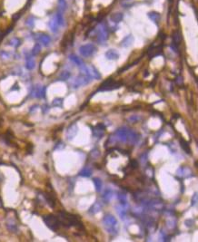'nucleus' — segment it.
Here are the masks:
<instances>
[{"label": "nucleus", "mask_w": 198, "mask_h": 242, "mask_svg": "<svg viewBox=\"0 0 198 242\" xmlns=\"http://www.w3.org/2000/svg\"><path fill=\"white\" fill-rule=\"evenodd\" d=\"M138 140L139 134L137 133L135 131L131 130L128 127H121L115 132V133L112 136H110L109 141L112 142L121 141V142L135 144L137 142Z\"/></svg>", "instance_id": "f257e3e1"}, {"label": "nucleus", "mask_w": 198, "mask_h": 242, "mask_svg": "<svg viewBox=\"0 0 198 242\" xmlns=\"http://www.w3.org/2000/svg\"><path fill=\"white\" fill-rule=\"evenodd\" d=\"M58 220H59L60 225L65 228H71V227L82 228L83 227V224L77 218V216L65 212V211H60L58 213Z\"/></svg>", "instance_id": "f03ea898"}, {"label": "nucleus", "mask_w": 198, "mask_h": 242, "mask_svg": "<svg viewBox=\"0 0 198 242\" xmlns=\"http://www.w3.org/2000/svg\"><path fill=\"white\" fill-rule=\"evenodd\" d=\"M103 226L105 229L110 235H117L119 231V225L117 220L112 214H106L103 218Z\"/></svg>", "instance_id": "7ed1b4c3"}, {"label": "nucleus", "mask_w": 198, "mask_h": 242, "mask_svg": "<svg viewBox=\"0 0 198 242\" xmlns=\"http://www.w3.org/2000/svg\"><path fill=\"white\" fill-rule=\"evenodd\" d=\"M97 41L100 44L105 43L108 39V27L105 23H100L96 29Z\"/></svg>", "instance_id": "20e7f679"}, {"label": "nucleus", "mask_w": 198, "mask_h": 242, "mask_svg": "<svg viewBox=\"0 0 198 242\" xmlns=\"http://www.w3.org/2000/svg\"><path fill=\"white\" fill-rule=\"evenodd\" d=\"M43 221L45 222V224L53 231H57L60 228V222L58 220V217L53 215V214H48L43 217Z\"/></svg>", "instance_id": "39448f33"}, {"label": "nucleus", "mask_w": 198, "mask_h": 242, "mask_svg": "<svg viewBox=\"0 0 198 242\" xmlns=\"http://www.w3.org/2000/svg\"><path fill=\"white\" fill-rule=\"evenodd\" d=\"M80 71L81 74L89 76L91 79H97V80L101 79V75L98 70L93 65H83L80 67Z\"/></svg>", "instance_id": "423d86ee"}, {"label": "nucleus", "mask_w": 198, "mask_h": 242, "mask_svg": "<svg viewBox=\"0 0 198 242\" xmlns=\"http://www.w3.org/2000/svg\"><path fill=\"white\" fill-rule=\"evenodd\" d=\"M123 85V83L122 82H116L114 79H108L105 82H104L99 89L97 90L98 92H106V91H113V90H116V89H118L121 86Z\"/></svg>", "instance_id": "0eeeda50"}, {"label": "nucleus", "mask_w": 198, "mask_h": 242, "mask_svg": "<svg viewBox=\"0 0 198 242\" xmlns=\"http://www.w3.org/2000/svg\"><path fill=\"white\" fill-rule=\"evenodd\" d=\"M64 25V18H63V14L57 13L55 17H53L51 18V20L49 21V28L52 32L57 33L61 25Z\"/></svg>", "instance_id": "6e6552de"}, {"label": "nucleus", "mask_w": 198, "mask_h": 242, "mask_svg": "<svg viewBox=\"0 0 198 242\" xmlns=\"http://www.w3.org/2000/svg\"><path fill=\"white\" fill-rule=\"evenodd\" d=\"M96 52H97V47L93 44H86L81 45L79 48L80 55L84 57L92 56Z\"/></svg>", "instance_id": "1a4fd4ad"}, {"label": "nucleus", "mask_w": 198, "mask_h": 242, "mask_svg": "<svg viewBox=\"0 0 198 242\" xmlns=\"http://www.w3.org/2000/svg\"><path fill=\"white\" fill-rule=\"evenodd\" d=\"M90 82H91V78L89 76L81 74L73 82V88H79L81 86L86 85Z\"/></svg>", "instance_id": "9d476101"}, {"label": "nucleus", "mask_w": 198, "mask_h": 242, "mask_svg": "<svg viewBox=\"0 0 198 242\" xmlns=\"http://www.w3.org/2000/svg\"><path fill=\"white\" fill-rule=\"evenodd\" d=\"M31 96L35 98H44L46 96V86L35 85L31 90Z\"/></svg>", "instance_id": "9b49d317"}, {"label": "nucleus", "mask_w": 198, "mask_h": 242, "mask_svg": "<svg viewBox=\"0 0 198 242\" xmlns=\"http://www.w3.org/2000/svg\"><path fill=\"white\" fill-rule=\"evenodd\" d=\"M176 175L180 178H189L193 176V172L188 167H180L176 171Z\"/></svg>", "instance_id": "f8f14e48"}, {"label": "nucleus", "mask_w": 198, "mask_h": 242, "mask_svg": "<svg viewBox=\"0 0 198 242\" xmlns=\"http://www.w3.org/2000/svg\"><path fill=\"white\" fill-rule=\"evenodd\" d=\"M78 132V128L77 124H72L68 127L67 131H66V139L68 141H71L75 138V136L77 134Z\"/></svg>", "instance_id": "ddd939ff"}, {"label": "nucleus", "mask_w": 198, "mask_h": 242, "mask_svg": "<svg viewBox=\"0 0 198 242\" xmlns=\"http://www.w3.org/2000/svg\"><path fill=\"white\" fill-rule=\"evenodd\" d=\"M105 131V126L103 123H98L96 127H93V134L95 137L100 138L104 135Z\"/></svg>", "instance_id": "4468645a"}, {"label": "nucleus", "mask_w": 198, "mask_h": 242, "mask_svg": "<svg viewBox=\"0 0 198 242\" xmlns=\"http://www.w3.org/2000/svg\"><path fill=\"white\" fill-rule=\"evenodd\" d=\"M36 39L38 40V42H39L40 44H44V45H48L51 42V38L49 36L46 35V34H38L37 36H36Z\"/></svg>", "instance_id": "2eb2a0df"}, {"label": "nucleus", "mask_w": 198, "mask_h": 242, "mask_svg": "<svg viewBox=\"0 0 198 242\" xmlns=\"http://www.w3.org/2000/svg\"><path fill=\"white\" fill-rule=\"evenodd\" d=\"M102 207H103L102 203H100L99 202H96L91 206V208L88 209V213L91 214V215H94V214L97 213L102 209Z\"/></svg>", "instance_id": "dca6fc26"}, {"label": "nucleus", "mask_w": 198, "mask_h": 242, "mask_svg": "<svg viewBox=\"0 0 198 242\" xmlns=\"http://www.w3.org/2000/svg\"><path fill=\"white\" fill-rule=\"evenodd\" d=\"M134 36L132 35H128L124 37V39L121 41V45L123 47H129L134 43Z\"/></svg>", "instance_id": "f3484780"}, {"label": "nucleus", "mask_w": 198, "mask_h": 242, "mask_svg": "<svg viewBox=\"0 0 198 242\" xmlns=\"http://www.w3.org/2000/svg\"><path fill=\"white\" fill-rule=\"evenodd\" d=\"M105 57L108 60H117L119 58V54L115 50V49H110L105 53Z\"/></svg>", "instance_id": "a211bd4d"}, {"label": "nucleus", "mask_w": 198, "mask_h": 242, "mask_svg": "<svg viewBox=\"0 0 198 242\" xmlns=\"http://www.w3.org/2000/svg\"><path fill=\"white\" fill-rule=\"evenodd\" d=\"M45 196V199H46V202H47V204L51 207V208H55V206H56V200H55V197L51 194V193H45L44 194Z\"/></svg>", "instance_id": "6ab92c4d"}, {"label": "nucleus", "mask_w": 198, "mask_h": 242, "mask_svg": "<svg viewBox=\"0 0 198 242\" xmlns=\"http://www.w3.org/2000/svg\"><path fill=\"white\" fill-rule=\"evenodd\" d=\"M113 196H114V191L110 189H107L105 190V192L103 194V201L107 203L113 199Z\"/></svg>", "instance_id": "aec40b11"}, {"label": "nucleus", "mask_w": 198, "mask_h": 242, "mask_svg": "<svg viewBox=\"0 0 198 242\" xmlns=\"http://www.w3.org/2000/svg\"><path fill=\"white\" fill-rule=\"evenodd\" d=\"M118 201H119V205L125 207V208H129V204L127 202V197L125 193H119L118 194Z\"/></svg>", "instance_id": "412c9836"}, {"label": "nucleus", "mask_w": 198, "mask_h": 242, "mask_svg": "<svg viewBox=\"0 0 198 242\" xmlns=\"http://www.w3.org/2000/svg\"><path fill=\"white\" fill-rule=\"evenodd\" d=\"M162 52V45H159V46H156V47H152L149 52H148V55L149 56L152 58V57H155V56H157L161 54Z\"/></svg>", "instance_id": "4be33fe9"}, {"label": "nucleus", "mask_w": 198, "mask_h": 242, "mask_svg": "<svg viewBox=\"0 0 198 242\" xmlns=\"http://www.w3.org/2000/svg\"><path fill=\"white\" fill-rule=\"evenodd\" d=\"M147 16L148 17L153 21L154 23L156 24H158L160 22V19H161V16L159 14L158 12H156V11H152V12H149L147 13Z\"/></svg>", "instance_id": "5701e85b"}, {"label": "nucleus", "mask_w": 198, "mask_h": 242, "mask_svg": "<svg viewBox=\"0 0 198 242\" xmlns=\"http://www.w3.org/2000/svg\"><path fill=\"white\" fill-rule=\"evenodd\" d=\"M127 208H125L121 205H117V211L118 213V215L120 216V218L122 220H125V216L127 215Z\"/></svg>", "instance_id": "b1692460"}, {"label": "nucleus", "mask_w": 198, "mask_h": 242, "mask_svg": "<svg viewBox=\"0 0 198 242\" xmlns=\"http://www.w3.org/2000/svg\"><path fill=\"white\" fill-rule=\"evenodd\" d=\"M123 18H124V15L122 13H120V12H116V13L112 14L111 17H110V20L114 22V23H116V24L120 23L121 21L123 20Z\"/></svg>", "instance_id": "393cba45"}, {"label": "nucleus", "mask_w": 198, "mask_h": 242, "mask_svg": "<svg viewBox=\"0 0 198 242\" xmlns=\"http://www.w3.org/2000/svg\"><path fill=\"white\" fill-rule=\"evenodd\" d=\"M36 66V63L35 60L32 56H27L26 57V67L27 70H33Z\"/></svg>", "instance_id": "a878e982"}, {"label": "nucleus", "mask_w": 198, "mask_h": 242, "mask_svg": "<svg viewBox=\"0 0 198 242\" xmlns=\"http://www.w3.org/2000/svg\"><path fill=\"white\" fill-rule=\"evenodd\" d=\"M180 145L182 147V149L184 151V152H186L187 154H191V149L190 146L188 144V142L183 139H180Z\"/></svg>", "instance_id": "bb28decb"}, {"label": "nucleus", "mask_w": 198, "mask_h": 242, "mask_svg": "<svg viewBox=\"0 0 198 242\" xmlns=\"http://www.w3.org/2000/svg\"><path fill=\"white\" fill-rule=\"evenodd\" d=\"M69 59L72 61L76 65H77V66H79V67H81V66L84 65L83 61L81 60L79 57H77L76 55H70V56H69Z\"/></svg>", "instance_id": "cd10ccee"}, {"label": "nucleus", "mask_w": 198, "mask_h": 242, "mask_svg": "<svg viewBox=\"0 0 198 242\" xmlns=\"http://www.w3.org/2000/svg\"><path fill=\"white\" fill-rule=\"evenodd\" d=\"M79 175L82 177H90L92 175V170L89 167H85L80 171Z\"/></svg>", "instance_id": "c85d7f7f"}, {"label": "nucleus", "mask_w": 198, "mask_h": 242, "mask_svg": "<svg viewBox=\"0 0 198 242\" xmlns=\"http://www.w3.org/2000/svg\"><path fill=\"white\" fill-rule=\"evenodd\" d=\"M67 7V4L65 0H58V13L63 14Z\"/></svg>", "instance_id": "c756f323"}, {"label": "nucleus", "mask_w": 198, "mask_h": 242, "mask_svg": "<svg viewBox=\"0 0 198 242\" xmlns=\"http://www.w3.org/2000/svg\"><path fill=\"white\" fill-rule=\"evenodd\" d=\"M173 41L175 43V44H180L181 41H182V35L180 34L179 31H175L173 34Z\"/></svg>", "instance_id": "7c9ffc66"}, {"label": "nucleus", "mask_w": 198, "mask_h": 242, "mask_svg": "<svg viewBox=\"0 0 198 242\" xmlns=\"http://www.w3.org/2000/svg\"><path fill=\"white\" fill-rule=\"evenodd\" d=\"M93 182H94V184H95L96 190H97V192H100V191L102 190V187H103L102 181H101L99 178H94V179H93Z\"/></svg>", "instance_id": "2f4dec72"}, {"label": "nucleus", "mask_w": 198, "mask_h": 242, "mask_svg": "<svg viewBox=\"0 0 198 242\" xmlns=\"http://www.w3.org/2000/svg\"><path fill=\"white\" fill-rule=\"evenodd\" d=\"M8 44L13 46V47H15V48H18V46L21 45V40L19 38H18V37H14V38H12L11 40L8 42Z\"/></svg>", "instance_id": "473e14b6"}, {"label": "nucleus", "mask_w": 198, "mask_h": 242, "mask_svg": "<svg viewBox=\"0 0 198 242\" xmlns=\"http://www.w3.org/2000/svg\"><path fill=\"white\" fill-rule=\"evenodd\" d=\"M71 76V73L69 71H63L59 75V79L61 81L68 80Z\"/></svg>", "instance_id": "72a5a7b5"}, {"label": "nucleus", "mask_w": 198, "mask_h": 242, "mask_svg": "<svg viewBox=\"0 0 198 242\" xmlns=\"http://www.w3.org/2000/svg\"><path fill=\"white\" fill-rule=\"evenodd\" d=\"M40 51H41V45H40L39 44H36L35 46H34V48L32 49L31 54H32L33 56H37V55L39 54Z\"/></svg>", "instance_id": "f704fd0d"}, {"label": "nucleus", "mask_w": 198, "mask_h": 242, "mask_svg": "<svg viewBox=\"0 0 198 242\" xmlns=\"http://www.w3.org/2000/svg\"><path fill=\"white\" fill-rule=\"evenodd\" d=\"M26 25L29 28H33L34 25H35V19H34V17H28V18L26 19Z\"/></svg>", "instance_id": "c9c22d12"}, {"label": "nucleus", "mask_w": 198, "mask_h": 242, "mask_svg": "<svg viewBox=\"0 0 198 242\" xmlns=\"http://www.w3.org/2000/svg\"><path fill=\"white\" fill-rule=\"evenodd\" d=\"M53 106H56V107H61L63 105V99L62 98H56L53 102H52Z\"/></svg>", "instance_id": "e433bc0d"}, {"label": "nucleus", "mask_w": 198, "mask_h": 242, "mask_svg": "<svg viewBox=\"0 0 198 242\" xmlns=\"http://www.w3.org/2000/svg\"><path fill=\"white\" fill-rule=\"evenodd\" d=\"M133 5V2L131 1V0H124L123 2H122V6H124V7H129V6H131Z\"/></svg>", "instance_id": "4c0bfd02"}, {"label": "nucleus", "mask_w": 198, "mask_h": 242, "mask_svg": "<svg viewBox=\"0 0 198 242\" xmlns=\"http://www.w3.org/2000/svg\"><path fill=\"white\" fill-rule=\"evenodd\" d=\"M191 204H192V206H196V205H197V193H196H196L194 194V196L192 197Z\"/></svg>", "instance_id": "58836bf2"}, {"label": "nucleus", "mask_w": 198, "mask_h": 242, "mask_svg": "<svg viewBox=\"0 0 198 242\" xmlns=\"http://www.w3.org/2000/svg\"><path fill=\"white\" fill-rule=\"evenodd\" d=\"M130 166H131L132 169H136V168L138 166V163H137V161H136V160H132L131 162H130Z\"/></svg>", "instance_id": "ea45409f"}, {"label": "nucleus", "mask_w": 198, "mask_h": 242, "mask_svg": "<svg viewBox=\"0 0 198 242\" xmlns=\"http://www.w3.org/2000/svg\"><path fill=\"white\" fill-rule=\"evenodd\" d=\"M0 55H1V56H2L3 58H8V57L10 56V54L7 53V52H6V51H2Z\"/></svg>", "instance_id": "a19ab883"}, {"label": "nucleus", "mask_w": 198, "mask_h": 242, "mask_svg": "<svg viewBox=\"0 0 198 242\" xmlns=\"http://www.w3.org/2000/svg\"><path fill=\"white\" fill-rule=\"evenodd\" d=\"M176 83H177L178 84H182V83H183V80H182V77H178V78L176 79Z\"/></svg>", "instance_id": "79ce46f5"}, {"label": "nucleus", "mask_w": 198, "mask_h": 242, "mask_svg": "<svg viewBox=\"0 0 198 242\" xmlns=\"http://www.w3.org/2000/svg\"><path fill=\"white\" fill-rule=\"evenodd\" d=\"M0 207H2V201H1V199H0Z\"/></svg>", "instance_id": "37998d69"}]
</instances>
